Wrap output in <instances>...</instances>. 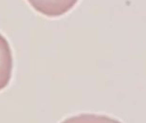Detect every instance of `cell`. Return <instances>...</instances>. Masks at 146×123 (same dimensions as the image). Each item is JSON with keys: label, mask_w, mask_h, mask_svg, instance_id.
Instances as JSON below:
<instances>
[{"label": "cell", "mask_w": 146, "mask_h": 123, "mask_svg": "<svg viewBox=\"0 0 146 123\" xmlns=\"http://www.w3.org/2000/svg\"><path fill=\"white\" fill-rule=\"evenodd\" d=\"M35 11L47 17H59L70 11L78 0H27Z\"/></svg>", "instance_id": "1"}, {"label": "cell", "mask_w": 146, "mask_h": 123, "mask_svg": "<svg viewBox=\"0 0 146 123\" xmlns=\"http://www.w3.org/2000/svg\"><path fill=\"white\" fill-rule=\"evenodd\" d=\"M13 72V54L8 40L0 33V91L8 86Z\"/></svg>", "instance_id": "2"}, {"label": "cell", "mask_w": 146, "mask_h": 123, "mask_svg": "<svg viewBox=\"0 0 146 123\" xmlns=\"http://www.w3.org/2000/svg\"><path fill=\"white\" fill-rule=\"evenodd\" d=\"M60 123H121L118 119L97 114H80L69 117Z\"/></svg>", "instance_id": "3"}]
</instances>
